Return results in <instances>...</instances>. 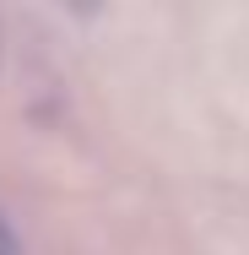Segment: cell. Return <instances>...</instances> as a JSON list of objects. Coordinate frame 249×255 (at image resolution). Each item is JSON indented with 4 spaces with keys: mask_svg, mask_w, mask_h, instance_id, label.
Listing matches in <instances>:
<instances>
[{
    "mask_svg": "<svg viewBox=\"0 0 249 255\" xmlns=\"http://www.w3.org/2000/svg\"><path fill=\"white\" fill-rule=\"evenodd\" d=\"M0 255H22V239L11 234V223L0 217Z\"/></svg>",
    "mask_w": 249,
    "mask_h": 255,
    "instance_id": "6da1fadb",
    "label": "cell"
}]
</instances>
